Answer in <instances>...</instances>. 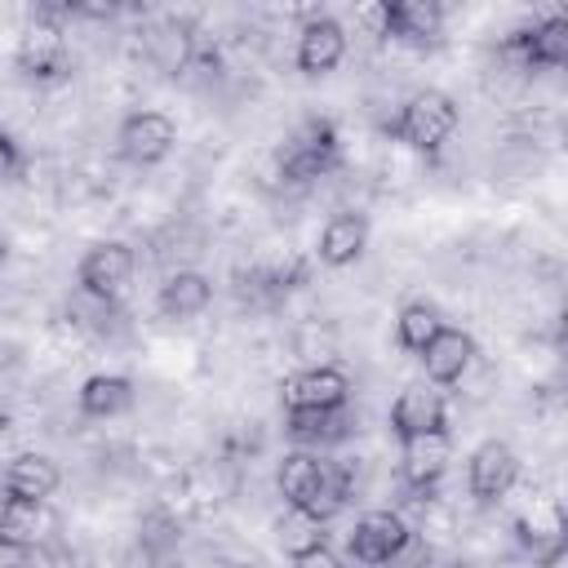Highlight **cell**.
<instances>
[{
  "instance_id": "6da1fadb",
  "label": "cell",
  "mask_w": 568,
  "mask_h": 568,
  "mask_svg": "<svg viewBox=\"0 0 568 568\" xmlns=\"http://www.w3.org/2000/svg\"><path fill=\"white\" fill-rule=\"evenodd\" d=\"M337 169H342V133L328 115L297 120L275 151V173L284 186H311L320 178H333Z\"/></svg>"
},
{
  "instance_id": "7a4b0ae2",
  "label": "cell",
  "mask_w": 568,
  "mask_h": 568,
  "mask_svg": "<svg viewBox=\"0 0 568 568\" xmlns=\"http://www.w3.org/2000/svg\"><path fill=\"white\" fill-rule=\"evenodd\" d=\"M457 124H462V111H457V102H453L444 89H417V93L404 98V106H399V115L386 124V133H390L395 142H404L408 151L435 155V151H444V142L457 133Z\"/></svg>"
},
{
  "instance_id": "3957f363",
  "label": "cell",
  "mask_w": 568,
  "mask_h": 568,
  "mask_svg": "<svg viewBox=\"0 0 568 568\" xmlns=\"http://www.w3.org/2000/svg\"><path fill=\"white\" fill-rule=\"evenodd\" d=\"M13 67L36 80V84H53L71 71V44L58 18H49L44 9H36V18L22 27L18 44H13Z\"/></svg>"
},
{
  "instance_id": "277c9868",
  "label": "cell",
  "mask_w": 568,
  "mask_h": 568,
  "mask_svg": "<svg viewBox=\"0 0 568 568\" xmlns=\"http://www.w3.org/2000/svg\"><path fill=\"white\" fill-rule=\"evenodd\" d=\"M413 528L399 510H364L346 532V555L364 568H390L413 546Z\"/></svg>"
},
{
  "instance_id": "5b68a950",
  "label": "cell",
  "mask_w": 568,
  "mask_h": 568,
  "mask_svg": "<svg viewBox=\"0 0 568 568\" xmlns=\"http://www.w3.org/2000/svg\"><path fill=\"white\" fill-rule=\"evenodd\" d=\"M133 271H138L133 244H124V240H102V244H93V248L80 257L75 284H80L84 297H93V302H102V306H115V302L129 293V284H133Z\"/></svg>"
},
{
  "instance_id": "8992f818",
  "label": "cell",
  "mask_w": 568,
  "mask_h": 568,
  "mask_svg": "<svg viewBox=\"0 0 568 568\" xmlns=\"http://www.w3.org/2000/svg\"><path fill=\"white\" fill-rule=\"evenodd\" d=\"M115 146H120V155H124L129 164L151 169V164H160V160L173 155V146H178V124H173V115H164V111H155V106L129 111V115L120 120V129H115Z\"/></svg>"
},
{
  "instance_id": "52a82bcc",
  "label": "cell",
  "mask_w": 568,
  "mask_h": 568,
  "mask_svg": "<svg viewBox=\"0 0 568 568\" xmlns=\"http://www.w3.org/2000/svg\"><path fill=\"white\" fill-rule=\"evenodd\" d=\"M519 484V453L506 439H484L470 448L466 457V488L475 501L497 506L501 497H510V488Z\"/></svg>"
},
{
  "instance_id": "ba28073f",
  "label": "cell",
  "mask_w": 568,
  "mask_h": 568,
  "mask_svg": "<svg viewBox=\"0 0 568 568\" xmlns=\"http://www.w3.org/2000/svg\"><path fill=\"white\" fill-rule=\"evenodd\" d=\"M200 53V36L186 18H155L142 27V58L160 71V75H182L195 67Z\"/></svg>"
},
{
  "instance_id": "9c48e42d",
  "label": "cell",
  "mask_w": 568,
  "mask_h": 568,
  "mask_svg": "<svg viewBox=\"0 0 568 568\" xmlns=\"http://www.w3.org/2000/svg\"><path fill=\"white\" fill-rule=\"evenodd\" d=\"M346 27L333 18V13H311L302 27H297V49H293V62L302 75H328L346 62Z\"/></svg>"
},
{
  "instance_id": "30bf717a",
  "label": "cell",
  "mask_w": 568,
  "mask_h": 568,
  "mask_svg": "<svg viewBox=\"0 0 568 568\" xmlns=\"http://www.w3.org/2000/svg\"><path fill=\"white\" fill-rule=\"evenodd\" d=\"M453 466V439L448 430H430V435H413L399 439V479L413 493H430Z\"/></svg>"
},
{
  "instance_id": "8fae6325",
  "label": "cell",
  "mask_w": 568,
  "mask_h": 568,
  "mask_svg": "<svg viewBox=\"0 0 568 568\" xmlns=\"http://www.w3.org/2000/svg\"><path fill=\"white\" fill-rule=\"evenodd\" d=\"M351 377L337 364H306L284 377V408H346Z\"/></svg>"
},
{
  "instance_id": "7c38bea8",
  "label": "cell",
  "mask_w": 568,
  "mask_h": 568,
  "mask_svg": "<svg viewBox=\"0 0 568 568\" xmlns=\"http://www.w3.org/2000/svg\"><path fill=\"white\" fill-rule=\"evenodd\" d=\"M62 484V470L49 453H18L0 466V501H49Z\"/></svg>"
},
{
  "instance_id": "4fadbf2b",
  "label": "cell",
  "mask_w": 568,
  "mask_h": 568,
  "mask_svg": "<svg viewBox=\"0 0 568 568\" xmlns=\"http://www.w3.org/2000/svg\"><path fill=\"white\" fill-rule=\"evenodd\" d=\"M390 430L395 439H413V435H430V430H448V408L444 395L426 382H408L395 399H390Z\"/></svg>"
},
{
  "instance_id": "5bb4252c",
  "label": "cell",
  "mask_w": 568,
  "mask_h": 568,
  "mask_svg": "<svg viewBox=\"0 0 568 568\" xmlns=\"http://www.w3.org/2000/svg\"><path fill=\"white\" fill-rule=\"evenodd\" d=\"M422 373L430 386H453L466 377L470 359H475V337L466 328H453V324H439V333L422 346Z\"/></svg>"
},
{
  "instance_id": "9a60e30c",
  "label": "cell",
  "mask_w": 568,
  "mask_h": 568,
  "mask_svg": "<svg viewBox=\"0 0 568 568\" xmlns=\"http://www.w3.org/2000/svg\"><path fill=\"white\" fill-rule=\"evenodd\" d=\"M515 532H519V546L532 555L537 568H555L564 559V510L555 501H532V510H524L515 519Z\"/></svg>"
},
{
  "instance_id": "2e32d148",
  "label": "cell",
  "mask_w": 568,
  "mask_h": 568,
  "mask_svg": "<svg viewBox=\"0 0 568 568\" xmlns=\"http://www.w3.org/2000/svg\"><path fill=\"white\" fill-rule=\"evenodd\" d=\"M155 306H160L164 320L186 324V320H195L213 306V280L195 266H173L160 284V293H155Z\"/></svg>"
},
{
  "instance_id": "e0dca14e",
  "label": "cell",
  "mask_w": 568,
  "mask_h": 568,
  "mask_svg": "<svg viewBox=\"0 0 568 568\" xmlns=\"http://www.w3.org/2000/svg\"><path fill=\"white\" fill-rule=\"evenodd\" d=\"M58 528L49 501H0V546L13 555H27L36 546H49V532Z\"/></svg>"
},
{
  "instance_id": "ac0fdd59",
  "label": "cell",
  "mask_w": 568,
  "mask_h": 568,
  "mask_svg": "<svg viewBox=\"0 0 568 568\" xmlns=\"http://www.w3.org/2000/svg\"><path fill=\"white\" fill-rule=\"evenodd\" d=\"M364 248H368V217L355 213V209L333 213V217L324 222L320 240H315V257H320L324 266H333V271L355 266V262L364 257Z\"/></svg>"
},
{
  "instance_id": "d6986e66",
  "label": "cell",
  "mask_w": 568,
  "mask_h": 568,
  "mask_svg": "<svg viewBox=\"0 0 568 568\" xmlns=\"http://www.w3.org/2000/svg\"><path fill=\"white\" fill-rule=\"evenodd\" d=\"M444 31V9L435 0H386V40L395 44H430Z\"/></svg>"
},
{
  "instance_id": "ffe728a7",
  "label": "cell",
  "mask_w": 568,
  "mask_h": 568,
  "mask_svg": "<svg viewBox=\"0 0 568 568\" xmlns=\"http://www.w3.org/2000/svg\"><path fill=\"white\" fill-rule=\"evenodd\" d=\"M320 488H324V453L293 448V453L280 457V466H275V493L284 497V506L306 510Z\"/></svg>"
},
{
  "instance_id": "44dd1931",
  "label": "cell",
  "mask_w": 568,
  "mask_h": 568,
  "mask_svg": "<svg viewBox=\"0 0 568 568\" xmlns=\"http://www.w3.org/2000/svg\"><path fill=\"white\" fill-rule=\"evenodd\" d=\"M133 399H138V390H133V382H129L124 373H93V377H84L80 390H75V408H80L84 417H93V422L124 417V413L133 408Z\"/></svg>"
},
{
  "instance_id": "7402d4cb",
  "label": "cell",
  "mask_w": 568,
  "mask_h": 568,
  "mask_svg": "<svg viewBox=\"0 0 568 568\" xmlns=\"http://www.w3.org/2000/svg\"><path fill=\"white\" fill-rule=\"evenodd\" d=\"M284 430L297 448L324 453L328 444L346 439V408H284Z\"/></svg>"
},
{
  "instance_id": "603a6c76",
  "label": "cell",
  "mask_w": 568,
  "mask_h": 568,
  "mask_svg": "<svg viewBox=\"0 0 568 568\" xmlns=\"http://www.w3.org/2000/svg\"><path fill=\"white\" fill-rule=\"evenodd\" d=\"M328 524H320L311 510H297V506H288L280 519H275V541H280V550L293 559V555H306V550H315V546H328V532H324Z\"/></svg>"
},
{
  "instance_id": "cb8c5ba5",
  "label": "cell",
  "mask_w": 568,
  "mask_h": 568,
  "mask_svg": "<svg viewBox=\"0 0 568 568\" xmlns=\"http://www.w3.org/2000/svg\"><path fill=\"white\" fill-rule=\"evenodd\" d=\"M439 311L430 306V302H408V306H399V315H395V342L408 351V355H422V346L439 333Z\"/></svg>"
},
{
  "instance_id": "d4e9b609",
  "label": "cell",
  "mask_w": 568,
  "mask_h": 568,
  "mask_svg": "<svg viewBox=\"0 0 568 568\" xmlns=\"http://www.w3.org/2000/svg\"><path fill=\"white\" fill-rule=\"evenodd\" d=\"M22 169H27V151H22V142H18L9 129H0V182L18 178Z\"/></svg>"
},
{
  "instance_id": "484cf974",
  "label": "cell",
  "mask_w": 568,
  "mask_h": 568,
  "mask_svg": "<svg viewBox=\"0 0 568 568\" xmlns=\"http://www.w3.org/2000/svg\"><path fill=\"white\" fill-rule=\"evenodd\" d=\"M355 22H359L368 36H382V40H386V0H382V4H359V9H355Z\"/></svg>"
},
{
  "instance_id": "4316f807",
  "label": "cell",
  "mask_w": 568,
  "mask_h": 568,
  "mask_svg": "<svg viewBox=\"0 0 568 568\" xmlns=\"http://www.w3.org/2000/svg\"><path fill=\"white\" fill-rule=\"evenodd\" d=\"M288 568H346V564H342L328 546H315V550H306V555H293Z\"/></svg>"
},
{
  "instance_id": "83f0119b",
  "label": "cell",
  "mask_w": 568,
  "mask_h": 568,
  "mask_svg": "<svg viewBox=\"0 0 568 568\" xmlns=\"http://www.w3.org/2000/svg\"><path fill=\"white\" fill-rule=\"evenodd\" d=\"M444 568H475V564H466V559H453V564H444Z\"/></svg>"
},
{
  "instance_id": "f1b7e54d",
  "label": "cell",
  "mask_w": 568,
  "mask_h": 568,
  "mask_svg": "<svg viewBox=\"0 0 568 568\" xmlns=\"http://www.w3.org/2000/svg\"><path fill=\"white\" fill-rule=\"evenodd\" d=\"M4 257H9V240L0 235V262H4Z\"/></svg>"
},
{
  "instance_id": "f546056e",
  "label": "cell",
  "mask_w": 568,
  "mask_h": 568,
  "mask_svg": "<svg viewBox=\"0 0 568 568\" xmlns=\"http://www.w3.org/2000/svg\"><path fill=\"white\" fill-rule=\"evenodd\" d=\"M4 426H9V413H4V408H0V435H4Z\"/></svg>"
},
{
  "instance_id": "4dcf8cb0",
  "label": "cell",
  "mask_w": 568,
  "mask_h": 568,
  "mask_svg": "<svg viewBox=\"0 0 568 568\" xmlns=\"http://www.w3.org/2000/svg\"><path fill=\"white\" fill-rule=\"evenodd\" d=\"M359 568H364V564H359Z\"/></svg>"
}]
</instances>
